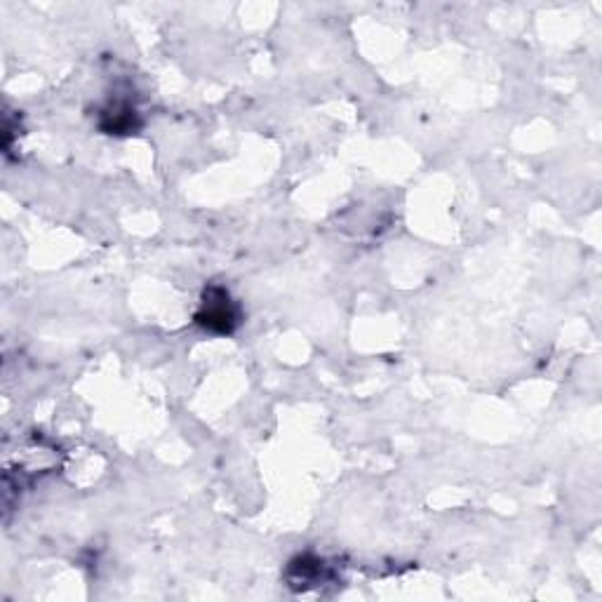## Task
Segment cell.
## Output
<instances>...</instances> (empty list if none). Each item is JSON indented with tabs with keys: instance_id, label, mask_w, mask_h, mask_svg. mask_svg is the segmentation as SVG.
Instances as JSON below:
<instances>
[{
	"instance_id": "cell-1",
	"label": "cell",
	"mask_w": 602,
	"mask_h": 602,
	"mask_svg": "<svg viewBox=\"0 0 602 602\" xmlns=\"http://www.w3.org/2000/svg\"><path fill=\"white\" fill-rule=\"evenodd\" d=\"M196 320L200 325H205L207 330L229 334L233 327H236L238 316H236V309L231 306L229 294L224 290H212L210 294H205L203 311L198 313Z\"/></svg>"
}]
</instances>
